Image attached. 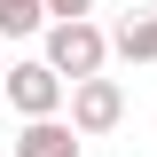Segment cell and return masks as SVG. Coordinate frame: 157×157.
<instances>
[{
	"label": "cell",
	"instance_id": "7a4b0ae2",
	"mask_svg": "<svg viewBox=\"0 0 157 157\" xmlns=\"http://www.w3.org/2000/svg\"><path fill=\"white\" fill-rule=\"evenodd\" d=\"M0 86H8V110H24V118H55L71 78H63L55 63L39 55V63H8V78H0Z\"/></svg>",
	"mask_w": 157,
	"mask_h": 157
},
{
	"label": "cell",
	"instance_id": "5b68a950",
	"mask_svg": "<svg viewBox=\"0 0 157 157\" xmlns=\"http://www.w3.org/2000/svg\"><path fill=\"white\" fill-rule=\"evenodd\" d=\"M110 47H118L126 63H157V8H149V16H126V24L110 32Z\"/></svg>",
	"mask_w": 157,
	"mask_h": 157
},
{
	"label": "cell",
	"instance_id": "277c9868",
	"mask_svg": "<svg viewBox=\"0 0 157 157\" xmlns=\"http://www.w3.org/2000/svg\"><path fill=\"white\" fill-rule=\"evenodd\" d=\"M78 126H63V118H24V134H16V157H78Z\"/></svg>",
	"mask_w": 157,
	"mask_h": 157
},
{
	"label": "cell",
	"instance_id": "6da1fadb",
	"mask_svg": "<svg viewBox=\"0 0 157 157\" xmlns=\"http://www.w3.org/2000/svg\"><path fill=\"white\" fill-rule=\"evenodd\" d=\"M118 47H110V32H102L94 16H78V24H47V63H55L63 78H102V63H110Z\"/></svg>",
	"mask_w": 157,
	"mask_h": 157
},
{
	"label": "cell",
	"instance_id": "8992f818",
	"mask_svg": "<svg viewBox=\"0 0 157 157\" xmlns=\"http://www.w3.org/2000/svg\"><path fill=\"white\" fill-rule=\"evenodd\" d=\"M39 24H55V16H47V0H0V32H8V39L39 32Z\"/></svg>",
	"mask_w": 157,
	"mask_h": 157
},
{
	"label": "cell",
	"instance_id": "3957f363",
	"mask_svg": "<svg viewBox=\"0 0 157 157\" xmlns=\"http://www.w3.org/2000/svg\"><path fill=\"white\" fill-rule=\"evenodd\" d=\"M71 126L86 141H94V134H118V126H126V86H118V78H78V86H71Z\"/></svg>",
	"mask_w": 157,
	"mask_h": 157
},
{
	"label": "cell",
	"instance_id": "52a82bcc",
	"mask_svg": "<svg viewBox=\"0 0 157 157\" xmlns=\"http://www.w3.org/2000/svg\"><path fill=\"white\" fill-rule=\"evenodd\" d=\"M47 16H55V24H78V16H94V0H47Z\"/></svg>",
	"mask_w": 157,
	"mask_h": 157
}]
</instances>
